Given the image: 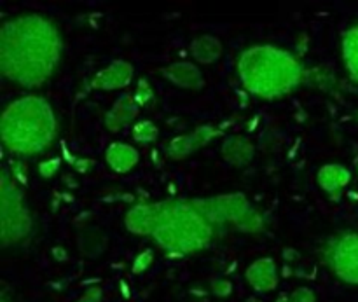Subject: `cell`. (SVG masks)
<instances>
[{"label":"cell","mask_w":358,"mask_h":302,"mask_svg":"<svg viewBox=\"0 0 358 302\" xmlns=\"http://www.w3.org/2000/svg\"><path fill=\"white\" fill-rule=\"evenodd\" d=\"M62 55V34L49 17L21 14L0 28V70L17 86L38 87L48 82Z\"/></svg>","instance_id":"obj_1"},{"label":"cell","mask_w":358,"mask_h":302,"mask_svg":"<svg viewBox=\"0 0 358 302\" xmlns=\"http://www.w3.org/2000/svg\"><path fill=\"white\" fill-rule=\"evenodd\" d=\"M245 89L262 100H276L296 91L308 72L299 56L271 44L250 45L236 63Z\"/></svg>","instance_id":"obj_2"},{"label":"cell","mask_w":358,"mask_h":302,"mask_svg":"<svg viewBox=\"0 0 358 302\" xmlns=\"http://www.w3.org/2000/svg\"><path fill=\"white\" fill-rule=\"evenodd\" d=\"M0 136L3 147L16 156L45 152L58 136V121L51 103L37 94L10 101L2 112Z\"/></svg>","instance_id":"obj_3"},{"label":"cell","mask_w":358,"mask_h":302,"mask_svg":"<svg viewBox=\"0 0 358 302\" xmlns=\"http://www.w3.org/2000/svg\"><path fill=\"white\" fill-rule=\"evenodd\" d=\"M157 205V219L152 238L175 259L205 250L213 238V227L198 212L192 201L168 199Z\"/></svg>","instance_id":"obj_4"},{"label":"cell","mask_w":358,"mask_h":302,"mask_svg":"<svg viewBox=\"0 0 358 302\" xmlns=\"http://www.w3.org/2000/svg\"><path fill=\"white\" fill-rule=\"evenodd\" d=\"M34 220L24 205L20 184L7 170L0 175V241L2 247L17 245L30 236Z\"/></svg>","instance_id":"obj_5"},{"label":"cell","mask_w":358,"mask_h":302,"mask_svg":"<svg viewBox=\"0 0 358 302\" xmlns=\"http://www.w3.org/2000/svg\"><path fill=\"white\" fill-rule=\"evenodd\" d=\"M324 262L346 285L358 287V233H343L327 241Z\"/></svg>","instance_id":"obj_6"},{"label":"cell","mask_w":358,"mask_h":302,"mask_svg":"<svg viewBox=\"0 0 358 302\" xmlns=\"http://www.w3.org/2000/svg\"><path fill=\"white\" fill-rule=\"evenodd\" d=\"M192 205L208 220V224L212 227L224 226V224H234V226H238L252 210L248 199L243 194H240V192L192 199Z\"/></svg>","instance_id":"obj_7"},{"label":"cell","mask_w":358,"mask_h":302,"mask_svg":"<svg viewBox=\"0 0 358 302\" xmlns=\"http://www.w3.org/2000/svg\"><path fill=\"white\" fill-rule=\"evenodd\" d=\"M220 128L212 124H203L192 129L191 133L177 135L164 145V154L173 161H182L192 156L194 152L201 150L208 143H212L220 135Z\"/></svg>","instance_id":"obj_8"},{"label":"cell","mask_w":358,"mask_h":302,"mask_svg":"<svg viewBox=\"0 0 358 302\" xmlns=\"http://www.w3.org/2000/svg\"><path fill=\"white\" fill-rule=\"evenodd\" d=\"M133 76H135V70H133L131 63L124 62V59H115L110 65L94 73L90 87L98 91L122 89V87H128L131 84Z\"/></svg>","instance_id":"obj_9"},{"label":"cell","mask_w":358,"mask_h":302,"mask_svg":"<svg viewBox=\"0 0 358 302\" xmlns=\"http://www.w3.org/2000/svg\"><path fill=\"white\" fill-rule=\"evenodd\" d=\"M248 287L257 294H269L278 287V264L271 257H261L252 262L245 271Z\"/></svg>","instance_id":"obj_10"},{"label":"cell","mask_w":358,"mask_h":302,"mask_svg":"<svg viewBox=\"0 0 358 302\" xmlns=\"http://www.w3.org/2000/svg\"><path fill=\"white\" fill-rule=\"evenodd\" d=\"M161 76L173 86L187 91H201L205 87V77L196 63L175 62L161 70Z\"/></svg>","instance_id":"obj_11"},{"label":"cell","mask_w":358,"mask_h":302,"mask_svg":"<svg viewBox=\"0 0 358 302\" xmlns=\"http://www.w3.org/2000/svg\"><path fill=\"white\" fill-rule=\"evenodd\" d=\"M138 103L135 101L131 93H124L114 101L110 108L105 112L103 117V124L105 128L108 129L110 133H117L121 129L128 128L129 124H133L138 115Z\"/></svg>","instance_id":"obj_12"},{"label":"cell","mask_w":358,"mask_h":302,"mask_svg":"<svg viewBox=\"0 0 358 302\" xmlns=\"http://www.w3.org/2000/svg\"><path fill=\"white\" fill-rule=\"evenodd\" d=\"M157 219L156 203H138L131 206L124 217L126 229L136 236H152Z\"/></svg>","instance_id":"obj_13"},{"label":"cell","mask_w":358,"mask_h":302,"mask_svg":"<svg viewBox=\"0 0 358 302\" xmlns=\"http://www.w3.org/2000/svg\"><path fill=\"white\" fill-rule=\"evenodd\" d=\"M224 161L234 168H245L252 163L255 156V145L250 138L243 135L227 136L220 147Z\"/></svg>","instance_id":"obj_14"},{"label":"cell","mask_w":358,"mask_h":302,"mask_svg":"<svg viewBox=\"0 0 358 302\" xmlns=\"http://www.w3.org/2000/svg\"><path fill=\"white\" fill-rule=\"evenodd\" d=\"M108 248V236L101 227L83 226L77 231V250L84 259H100Z\"/></svg>","instance_id":"obj_15"},{"label":"cell","mask_w":358,"mask_h":302,"mask_svg":"<svg viewBox=\"0 0 358 302\" xmlns=\"http://www.w3.org/2000/svg\"><path fill=\"white\" fill-rule=\"evenodd\" d=\"M105 161L115 173H129L138 164V150L126 142H112L105 150Z\"/></svg>","instance_id":"obj_16"},{"label":"cell","mask_w":358,"mask_h":302,"mask_svg":"<svg viewBox=\"0 0 358 302\" xmlns=\"http://www.w3.org/2000/svg\"><path fill=\"white\" fill-rule=\"evenodd\" d=\"M352 180V173L346 166L343 164H325L318 170L317 173V182L320 185V189L324 192H327L329 196H339L343 192V189L350 184Z\"/></svg>","instance_id":"obj_17"},{"label":"cell","mask_w":358,"mask_h":302,"mask_svg":"<svg viewBox=\"0 0 358 302\" xmlns=\"http://www.w3.org/2000/svg\"><path fill=\"white\" fill-rule=\"evenodd\" d=\"M189 52L199 65H212L222 56V42L213 35H199L189 45Z\"/></svg>","instance_id":"obj_18"},{"label":"cell","mask_w":358,"mask_h":302,"mask_svg":"<svg viewBox=\"0 0 358 302\" xmlns=\"http://www.w3.org/2000/svg\"><path fill=\"white\" fill-rule=\"evenodd\" d=\"M341 52L350 79L358 84V23L350 27L343 35Z\"/></svg>","instance_id":"obj_19"},{"label":"cell","mask_w":358,"mask_h":302,"mask_svg":"<svg viewBox=\"0 0 358 302\" xmlns=\"http://www.w3.org/2000/svg\"><path fill=\"white\" fill-rule=\"evenodd\" d=\"M131 136L136 143H140V145H149V143H154L159 138V128H157L152 121L143 119V121L135 122Z\"/></svg>","instance_id":"obj_20"},{"label":"cell","mask_w":358,"mask_h":302,"mask_svg":"<svg viewBox=\"0 0 358 302\" xmlns=\"http://www.w3.org/2000/svg\"><path fill=\"white\" fill-rule=\"evenodd\" d=\"M133 98H135V101L138 103L140 108L149 107V105H152V101L156 100V94H154L152 86H150V82L145 79V77L136 80V89L135 93H133Z\"/></svg>","instance_id":"obj_21"},{"label":"cell","mask_w":358,"mask_h":302,"mask_svg":"<svg viewBox=\"0 0 358 302\" xmlns=\"http://www.w3.org/2000/svg\"><path fill=\"white\" fill-rule=\"evenodd\" d=\"M236 227L240 231H243V233H259V231H262V227H264V217H262L257 210L252 208L250 212H248V215L245 217Z\"/></svg>","instance_id":"obj_22"},{"label":"cell","mask_w":358,"mask_h":302,"mask_svg":"<svg viewBox=\"0 0 358 302\" xmlns=\"http://www.w3.org/2000/svg\"><path fill=\"white\" fill-rule=\"evenodd\" d=\"M152 264H154V252L150 250V248H145V250L136 254V257L133 259L131 269L135 275H143L145 271H149Z\"/></svg>","instance_id":"obj_23"},{"label":"cell","mask_w":358,"mask_h":302,"mask_svg":"<svg viewBox=\"0 0 358 302\" xmlns=\"http://www.w3.org/2000/svg\"><path fill=\"white\" fill-rule=\"evenodd\" d=\"M210 292L217 297V299H227L233 294V283L226 278H215L210 282Z\"/></svg>","instance_id":"obj_24"},{"label":"cell","mask_w":358,"mask_h":302,"mask_svg":"<svg viewBox=\"0 0 358 302\" xmlns=\"http://www.w3.org/2000/svg\"><path fill=\"white\" fill-rule=\"evenodd\" d=\"M63 154H65L66 161H69V163L72 164L77 171H79V173H87V171H90L94 164L90 157H76L73 154H69L66 152L65 147H63Z\"/></svg>","instance_id":"obj_25"},{"label":"cell","mask_w":358,"mask_h":302,"mask_svg":"<svg viewBox=\"0 0 358 302\" xmlns=\"http://www.w3.org/2000/svg\"><path fill=\"white\" fill-rule=\"evenodd\" d=\"M59 164H62L59 157H51V159L42 161V163L38 164V175H41L42 178L55 177L59 170Z\"/></svg>","instance_id":"obj_26"},{"label":"cell","mask_w":358,"mask_h":302,"mask_svg":"<svg viewBox=\"0 0 358 302\" xmlns=\"http://www.w3.org/2000/svg\"><path fill=\"white\" fill-rule=\"evenodd\" d=\"M10 177L17 182L20 185H24L28 180V171L23 161H10Z\"/></svg>","instance_id":"obj_27"},{"label":"cell","mask_w":358,"mask_h":302,"mask_svg":"<svg viewBox=\"0 0 358 302\" xmlns=\"http://www.w3.org/2000/svg\"><path fill=\"white\" fill-rule=\"evenodd\" d=\"M294 302H317V294L310 287H297L292 294H290Z\"/></svg>","instance_id":"obj_28"},{"label":"cell","mask_w":358,"mask_h":302,"mask_svg":"<svg viewBox=\"0 0 358 302\" xmlns=\"http://www.w3.org/2000/svg\"><path fill=\"white\" fill-rule=\"evenodd\" d=\"M76 302H103V290L98 285L87 287Z\"/></svg>","instance_id":"obj_29"},{"label":"cell","mask_w":358,"mask_h":302,"mask_svg":"<svg viewBox=\"0 0 358 302\" xmlns=\"http://www.w3.org/2000/svg\"><path fill=\"white\" fill-rule=\"evenodd\" d=\"M275 302H294V301H292V297H290V296H285V294H282V296H280Z\"/></svg>","instance_id":"obj_30"},{"label":"cell","mask_w":358,"mask_h":302,"mask_svg":"<svg viewBox=\"0 0 358 302\" xmlns=\"http://www.w3.org/2000/svg\"><path fill=\"white\" fill-rule=\"evenodd\" d=\"M0 302H10L9 299H7V297L6 296H2V301H0Z\"/></svg>","instance_id":"obj_31"}]
</instances>
